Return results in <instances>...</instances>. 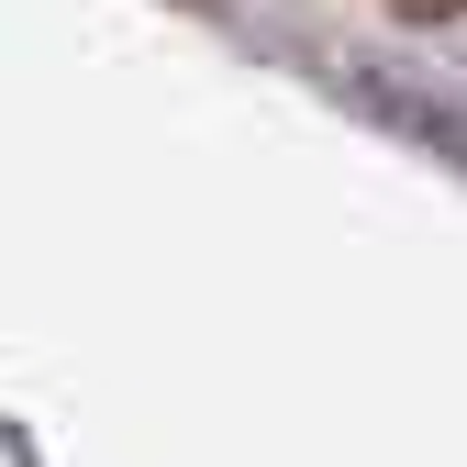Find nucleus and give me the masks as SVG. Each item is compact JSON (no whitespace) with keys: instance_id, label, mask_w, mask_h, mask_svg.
<instances>
[{"instance_id":"1","label":"nucleus","mask_w":467,"mask_h":467,"mask_svg":"<svg viewBox=\"0 0 467 467\" xmlns=\"http://www.w3.org/2000/svg\"><path fill=\"white\" fill-rule=\"evenodd\" d=\"M423 12H434V0H423Z\"/></svg>"}]
</instances>
